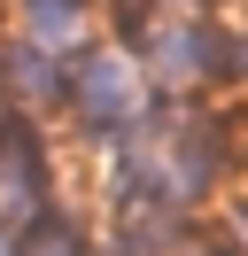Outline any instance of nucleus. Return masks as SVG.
Masks as SVG:
<instances>
[{
	"label": "nucleus",
	"mask_w": 248,
	"mask_h": 256,
	"mask_svg": "<svg viewBox=\"0 0 248 256\" xmlns=\"http://www.w3.org/2000/svg\"><path fill=\"white\" fill-rule=\"evenodd\" d=\"M70 94H78V109H86V124H116L124 109H132V70H124V54H86L78 62V78H70Z\"/></svg>",
	"instance_id": "obj_1"
},
{
	"label": "nucleus",
	"mask_w": 248,
	"mask_h": 256,
	"mask_svg": "<svg viewBox=\"0 0 248 256\" xmlns=\"http://www.w3.org/2000/svg\"><path fill=\"white\" fill-rule=\"evenodd\" d=\"M0 256H8V240H0Z\"/></svg>",
	"instance_id": "obj_3"
},
{
	"label": "nucleus",
	"mask_w": 248,
	"mask_h": 256,
	"mask_svg": "<svg viewBox=\"0 0 248 256\" xmlns=\"http://www.w3.org/2000/svg\"><path fill=\"white\" fill-rule=\"evenodd\" d=\"M24 256H78V233L62 218H46V225H31V240H24Z\"/></svg>",
	"instance_id": "obj_2"
}]
</instances>
